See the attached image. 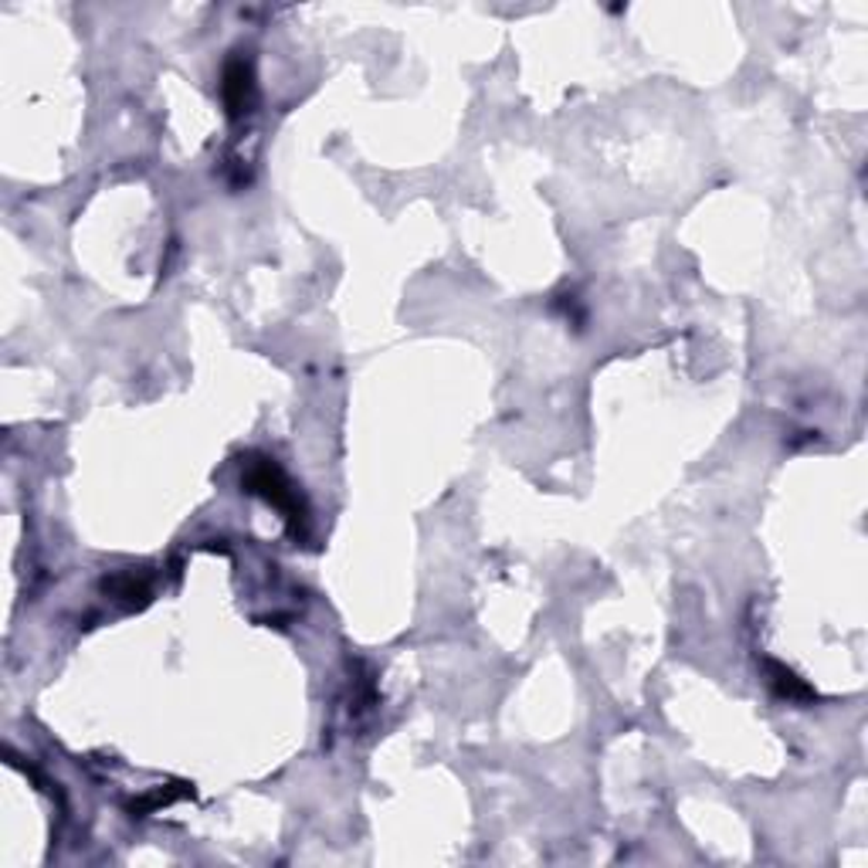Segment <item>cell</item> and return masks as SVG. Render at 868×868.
I'll list each match as a JSON object with an SVG mask.
<instances>
[{"mask_svg":"<svg viewBox=\"0 0 868 868\" xmlns=\"http://www.w3.org/2000/svg\"><path fill=\"white\" fill-rule=\"evenodd\" d=\"M221 92H225V106H228V116L238 119L251 109V99H255V76H251V64L245 58H231L228 69H225V82H221Z\"/></svg>","mask_w":868,"mask_h":868,"instance_id":"2","label":"cell"},{"mask_svg":"<svg viewBox=\"0 0 868 868\" xmlns=\"http://www.w3.org/2000/svg\"><path fill=\"white\" fill-rule=\"evenodd\" d=\"M241 482H245L248 492H255V496H261L269 506H276L289 522H302L306 506H302L299 492L292 489V482L286 479V472L279 469L272 458L251 455V458L245 461V469H241Z\"/></svg>","mask_w":868,"mask_h":868,"instance_id":"1","label":"cell"},{"mask_svg":"<svg viewBox=\"0 0 868 868\" xmlns=\"http://www.w3.org/2000/svg\"><path fill=\"white\" fill-rule=\"evenodd\" d=\"M767 669H770V682H774L777 696H784V699H808V696H811V689H808L805 682H800L794 672H787L784 665L770 661Z\"/></svg>","mask_w":868,"mask_h":868,"instance_id":"3","label":"cell"}]
</instances>
